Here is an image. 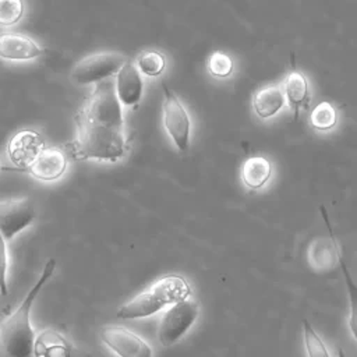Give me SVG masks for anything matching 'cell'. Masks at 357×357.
Here are the masks:
<instances>
[{
  "mask_svg": "<svg viewBox=\"0 0 357 357\" xmlns=\"http://www.w3.org/2000/svg\"><path fill=\"white\" fill-rule=\"evenodd\" d=\"M74 155L79 159L117 162L126 153L121 103L112 82L95 86L77 117Z\"/></svg>",
  "mask_w": 357,
  "mask_h": 357,
  "instance_id": "1",
  "label": "cell"
},
{
  "mask_svg": "<svg viewBox=\"0 0 357 357\" xmlns=\"http://www.w3.org/2000/svg\"><path fill=\"white\" fill-rule=\"evenodd\" d=\"M56 259L49 258L24 300L18 307L0 321V342L8 357H31L35 331L31 324V310L39 293L53 276Z\"/></svg>",
  "mask_w": 357,
  "mask_h": 357,
  "instance_id": "2",
  "label": "cell"
},
{
  "mask_svg": "<svg viewBox=\"0 0 357 357\" xmlns=\"http://www.w3.org/2000/svg\"><path fill=\"white\" fill-rule=\"evenodd\" d=\"M190 296L191 286L183 276L174 273L165 275L124 303L116 315L120 319L148 318Z\"/></svg>",
  "mask_w": 357,
  "mask_h": 357,
  "instance_id": "3",
  "label": "cell"
},
{
  "mask_svg": "<svg viewBox=\"0 0 357 357\" xmlns=\"http://www.w3.org/2000/svg\"><path fill=\"white\" fill-rule=\"evenodd\" d=\"M199 311V304L190 297L172 304L162 315L158 328V337L162 346L170 347L177 343L195 324Z\"/></svg>",
  "mask_w": 357,
  "mask_h": 357,
  "instance_id": "4",
  "label": "cell"
},
{
  "mask_svg": "<svg viewBox=\"0 0 357 357\" xmlns=\"http://www.w3.org/2000/svg\"><path fill=\"white\" fill-rule=\"evenodd\" d=\"M128 59L117 52H99L81 59L71 70V79L79 85L103 81L116 74Z\"/></svg>",
  "mask_w": 357,
  "mask_h": 357,
  "instance_id": "5",
  "label": "cell"
},
{
  "mask_svg": "<svg viewBox=\"0 0 357 357\" xmlns=\"http://www.w3.org/2000/svg\"><path fill=\"white\" fill-rule=\"evenodd\" d=\"M163 126L178 151H185L190 142L191 120L178 98L163 82Z\"/></svg>",
  "mask_w": 357,
  "mask_h": 357,
  "instance_id": "6",
  "label": "cell"
},
{
  "mask_svg": "<svg viewBox=\"0 0 357 357\" xmlns=\"http://www.w3.org/2000/svg\"><path fill=\"white\" fill-rule=\"evenodd\" d=\"M35 218V206L28 198L0 201V234L7 243L29 227Z\"/></svg>",
  "mask_w": 357,
  "mask_h": 357,
  "instance_id": "7",
  "label": "cell"
},
{
  "mask_svg": "<svg viewBox=\"0 0 357 357\" xmlns=\"http://www.w3.org/2000/svg\"><path fill=\"white\" fill-rule=\"evenodd\" d=\"M100 339L117 357H153L149 343L124 326H105L100 331Z\"/></svg>",
  "mask_w": 357,
  "mask_h": 357,
  "instance_id": "8",
  "label": "cell"
},
{
  "mask_svg": "<svg viewBox=\"0 0 357 357\" xmlns=\"http://www.w3.org/2000/svg\"><path fill=\"white\" fill-rule=\"evenodd\" d=\"M26 170L40 181H56L67 170V158L59 148H42Z\"/></svg>",
  "mask_w": 357,
  "mask_h": 357,
  "instance_id": "9",
  "label": "cell"
},
{
  "mask_svg": "<svg viewBox=\"0 0 357 357\" xmlns=\"http://www.w3.org/2000/svg\"><path fill=\"white\" fill-rule=\"evenodd\" d=\"M42 47L28 35L18 32L0 33V59L6 61H29L42 54Z\"/></svg>",
  "mask_w": 357,
  "mask_h": 357,
  "instance_id": "10",
  "label": "cell"
},
{
  "mask_svg": "<svg viewBox=\"0 0 357 357\" xmlns=\"http://www.w3.org/2000/svg\"><path fill=\"white\" fill-rule=\"evenodd\" d=\"M114 92L119 102L126 106H134L141 100L144 81L139 70L131 60H127L117 71Z\"/></svg>",
  "mask_w": 357,
  "mask_h": 357,
  "instance_id": "11",
  "label": "cell"
},
{
  "mask_svg": "<svg viewBox=\"0 0 357 357\" xmlns=\"http://www.w3.org/2000/svg\"><path fill=\"white\" fill-rule=\"evenodd\" d=\"M42 148L43 142L38 132L22 130L10 138L7 144V155L15 166L26 169V166L35 159Z\"/></svg>",
  "mask_w": 357,
  "mask_h": 357,
  "instance_id": "12",
  "label": "cell"
},
{
  "mask_svg": "<svg viewBox=\"0 0 357 357\" xmlns=\"http://www.w3.org/2000/svg\"><path fill=\"white\" fill-rule=\"evenodd\" d=\"M322 216L325 218L326 226L329 229V240L317 238L314 243H311L310 250H308V262L314 269L326 271V269H331L339 261V257L342 254L339 252L336 238H335L332 226L326 218L325 211H322Z\"/></svg>",
  "mask_w": 357,
  "mask_h": 357,
  "instance_id": "13",
  "label": "cell"
},
{
  "mask_svg": "<svg viewBox=\"0 0 357 357\" xmlns=\"http://www.w3.org/2000/svg\"><path fill=\"white\" fill-rule=\"evenodd\" d=\"M32 354L33 357H71V343L63 333L47 328L35 333Z\"/></svg>",
  "mask_w": 357,
  "mask_h": 357,
  "instance_id": "14",
  "label": "cell"
},
{
  "mask_svg": "<svg viewBox=\"0 0 357 357\" xmlns=\"http://www.w3.org/2000/svg\"><path fill=\"white\" fill-rule=\"evenodd\" d=\"M284 100L286 98L280 85H268L254 93L252 107L259 117L268 119L275 116L283 107Z\"/></svg>",
  "mask_w": 357,
  "mask_h": 357,
  "instance_id": "15",
  "label": "cell"
},
{
  "mask_svg": "<svg viewBox=\"0 0 357 357\" xmlns=\"http://www.w3.org/2000/svg\"><path fill=\"white\" fill-rule=\"evenodd\" d=\"M272 173L271 162L264 156H250L241 166V181L251 190H258L266 184Z\"/></svg>",
  "mask_w": 357,
  "mask_h": 357,
  "instance_id": "16",
  "label": "cell"
},
{
  "mask_svg": "<svg viewBox=\"0 0 357 357\" xmlns=\"http://www.w3.org/2000/svg\"><path fill=\"white\" fill-rule=\"evenodd\" d=\"M283 93H284V98L287 99L289 105H291V107L297 113L298 107L308 98V84H307L305 77L298 71H293V73L287 74V77L284 79Z\"/></svg>",
  "mask_w": 357,
  "mask_h": 357,
  "instance_id": "17",
  "label": "cell"
},
{
  "mask_svg": "<svg viewBox=\"0 0 357 357\" xmlns=\"http://www.w3.org/2000/svg\"><path fill=\"white\" fill-rule=\"evenodd\" d=\"M135 66L139 73L149 77H158L165 70L166 60L163 54L156 50H144L137 56Z\"/></svg>",
  "mask_w": 357,
  "mask_h": 357,
  "instance_id": "18",
  "label": "cell"
},
{
  "mask_svg": "<svg viewBox=\"0 0 357 357\" xmlns=\"http://www.w3.org/2000/svg\"><path fill=\"white\" fill-rule=\"evenodd\" d=\"M303 342L307 357H331L326 344L307 319L303 321Z\"/></svg>",
  "mask_w": 357,
  "mask_h": 357,
  "instance_id": "19",
  "label": "cell"
},
{
  "mask_svg": "<svg viewBox=\"0 0 357 357\" xmlns=\"http://www.w3.org/2000/svg\"><path fill=\"white\" fill-rule=\"evenodd\" d=\"M310 121H311L312 127H315L317 130L325 131V130L335 127V124L337 121V114H336L335 107L329 102L324 100V102H319L312 109Z\"/></svg>",
  "mask_w": 357,
  "mask_h": 357,
  "instance_id": "20",
  "label": "cell"
},
{
  "mask_svg": "<svg viewBox=\"0 0 357 357\" xmlns=\"http://www.w3.org/2000/svg\"><path fill=\"white\" fill-rule=\"evenodd\" d=\"M22 0H0V26H13L24 17Z\"/></svg>",
  "mask_w": 357,
  "mask_h": 357,
  "instance_id": "21",
  "label": "cell"
},
{
  "mask_svg": "<svg viewBox=\"0 0 357 357\" xmlns=\"http://www.w3.org/2000/svg\"><path fill=\"white\" fill-rule=\"evenodd\" d=\"M208 71L218 78H226L233 71V60L223 52H213L208 60Z\"/></svg>",
  "mask_w": 357,
  "mask_h": 357,
  "instance_id": "22",
  "label": "cell"
},
{
  "mask_svg": "<svg viewBox=\"0 0 357 357\" xmlns=\"http://www.w3.org/2000/svg\"><path fill=\"white\" fill-rule=\"evenodd\" d=\"M340 264V269L343 272V276H344V280H346V286H347V290H349V296H350V317H349V325H350V332H351V336L356 339V286H354V282L351 279V275L347 269V265L343 259V257L340 255L339 257V261Z\"/></svg>",
  "mask_w": 357,
  "mask_h": 357,
  "instance_id": "23",
  "label": "cell"
},
{
  "mask_svg": "<svg viewBox=\"0 0 357 357\" xmlns=\"http://www.w3.org/2000/svg\"><path fill=\"white\" fill-rule=\"evenodd\" d=\"M1 318H3V317H1V315H0V321H1Z\"/></svg>",
  "mask_w": 357,
  "mask_h": 357,
  "instance_id": "24",
  "label": "cell"
}]
</instances>
